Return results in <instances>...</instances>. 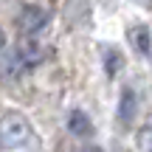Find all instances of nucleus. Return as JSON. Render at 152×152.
Segmentation results:
<instances>
[{
  "instance_id": "20e7f679",
  "label": "nucleus",
  "mask_w": 152,
  "mask_h": 152,
  "mask_svg": "<svg viewBox=\"0 0 152 152\" xmlns=\"http://www.w3.org/2000/svg\"><path fill=\"white\" fill-rule=\"evenodd\" d=\"M132 110H135V96H132V90H124L121 93V107H118V118L124 124L132 121Z\"/></svg>"
},
{
  "instance_id": "7ed1b4c3",
  "label": "nucleus",
  "mask_w": 152,
  "mask_h": 152,
  "mask_svg": "<svg viewBox=\"0 0 152 152\" xmlns=\"http://www.w3.org/2000/svg\"><path fill=\"white\" fill-rule=\"evenodd\" d=\"M90 130H93V124H90V118H87L82 110H73V113L68 115V132H71V135L85 138V135H90Z\"/></svg>"
},
{
  "instance_id": "0eeeda50",
  "label": "nucleus",
  "mask_w": 152,
  "mask_h": 152,
  "mask_svg": "<svg viewBox=\"0 0 152 152\" xmlns=\"http://www.w3.org/2000/svg\"><path fill=\"white\" fill-rule=\"evenodd\" d=\"M3 48H6V31L0 28V51H3Z\"/></svg>"
},
{
  "instance_id": "39448f33",
  "label": "nucleus",
  "mask_w": 152,
  "mask_h": 152,
  "mask_svg": "<svg viewBox=\"0 0 152 152\" xmlns=\"http://www.w3.org/2000/svg\"><path fill=\"white\" fill-rule=\"evenodd\" d=\"M104 56H107V59H104V65H107V73L113 76L115 71H121V65H124V56H121V51H115V48H104Z\"/></svg>"
},
{
  "instance_id": "423d86ee",
  "label": "nucleus",
  "mask_w": 152,
  "mask_h": 152,
  "mask_svg": "<svg viewBox=\"0 0 152 152\" xmlns=\"http://www.w3.org/2000/svg\"><path fill=\"white\" fill-rule=\"evenodd\" d=\"M132 42H135V48L141 45V51L147 54V51H149V42H147V28H138V31H132Z\"/></svg>"
},
{
  "instance_id": "f257e3e1",
  "label": "nucleus",
  "mask_w": 152,
  "mask_h": 152,
  "mask_svg": "<svg viewBox=\"0 0 152 152\" xmlns=\"http://www.w3.org/2000/svg\"><path fill=\"white\" fill-rule=\"evenodd\" d=\"M34 141V127L17 110L0 113V149L6 152H23Z\"/></svg>"
},
{
  "instance_id": "f03ea898",
  "label": "nucleus",
  "mask_w": 152,
  "mask_h": 152,
  "mask_svg": "<svg viewBox=\"0 0 152 152\" xmlns=\"http://www.w3.org/2000/svg\"><path fill=\"white\" fill-rule=\"evenodd\" d=\"M45 23H48V11L37 9V6H26L20 14V20H17V26H20V31L26 34V37H31V34L42 31Z\"/></svg>"
},
{
  "instance_id": "6e6552de",
  "label": "nucleus",
  "mask_w": 152,
  "mask_h": 152,
  "mask_svg": "<svg viewBox=\"0 0 152 152\" xmlns=\"http://www.w3.org/2000/svg\"><path fill=\"white\" fill-rule=\"evenodd\" d=\"M82 152H102L99 147H87V149H82Z\"/></svg>"
}]
</instances>
